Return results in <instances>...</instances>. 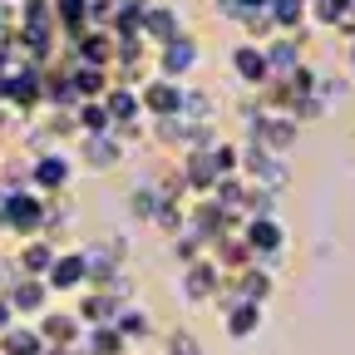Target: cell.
Segmentation results:
<instances>
[{
  "label": "cell",
  "instance_id": "obj_1",
  "mask_svg": "<svg viewBox=\"0 0 355 355\" xmlns=\"http://www.w3.org/2000/svg\"><path fill=\"white\" fill-rule=\"evenodd\" d=\"M242 242H247V252L261 257V261H277V257L286 252V232H282L277 217H247V222H242Z\"/></svg>",
  "mask_w": 355,
  "mask_h": 355
},
{
  "label": "cell",
  "instance_id": "obj_2",
  "mask_svg": "<svg viewBox=\"0 0 355 355\" xmlns=\"http://www.w3.org/2000/svg\"><path fill=\"white\" fill-rule=\"evenodd\" d=\"M183 94H188V89L183 84H178V79H148L144 84V114H153V119H178V114H183Z\"/></svg>",
  "mask_w": 355,
  "mask_h": 355
},
{
  "label": "cell",
  "instance_id": "obj_3",
  "mask_svg": "<svg viewBox=\"0 0 355 355\" xmlns=\"http://www.w3.org/2000/svg\"><path fill=\"white\" fill-rule=\"evenodd\" d=\"M6 301L15 306V316H44L50 311V286H44V277H15L6 286Z\"/></svg>",
  "mask_w": 355,
  "mask_h": 355
},
{
  "label": "cell",
  "instance_id": "obj_4",
  "mask_svg": "<svg viewBox=\"0 0 355 355\" xmlns=\"http://www.w3.org/2000/svg\"><path fill=\"white\" fill-rule=\"evenodd\" d=\"M84 282H89V261H84V252H60V257H55V266H50V277H44L50 296L79 291Z\"/></svg>",
  "mask_w": 355,
  "mask_h": 355
},
{
  "label": "cell",
  "instance_id": "obj_5",
  "mask_svg": "<svg viewBox=\"0 0 355 355\" xmlns=\"http://www.w3.org/2000/svg\"><path fill=\"white\" fill-rule=\"evenodd\" d=\"M193 64H198V40H193V35H178L173 44H163V50H158V74H163V79H183Z\"/></svg>",
  "mask_w": 355,
  "mask_h": 355
},
{
  "label": "cell",
  "instance_id": "obj_6",
  "mask_svg": "<svg viewBox=\"0 0 355 355\" xmlns=\"http://www.w3.org/2000/svg\"><path fill=\"white\" fill-rule=\"evenodd\" d=\"M64 183H69V158L44 153V158L30 163V188H35V193H60Z\"/></svg>",
  "mask_w": 355,
  "mask_h": 355
},
{
  "label": "cell",
  "instance_id": "obj_7",
  "mask_svg": "<svg viewBox=\"0 0 355 355\" xmlns=\"http://www.w3.org/2000/svg\"><path fill=\"white\" fill-rule=\"evenodd\" d=\"M232 74H237L242 84H272L266 50H261V44H237V50H232Z\"/></svg>",
  "mask_w": 355,
  "mask_h": 355
},
{
  "label": "cell",
  "instance_id": "obj_8",
  "mask_svg": "<svg viewBox=\"0 0 355 355\" xmlns=\"http://www.w3.org/2000/svg\"><path fill=\"white\" fill-rule=\"evenodd\" d=\"M222 321H227L232 340H247L261 326V306H252V301H222Z\"/></svg>",
  "mask_w": 355,
  "mask_h": 355
},
{
  "label": "cell",
  "instance_id": "obj_9",
  "mask_svg": "<svg viewBox=\"0 0 355 355\" xmlns=\"http://www.w3.org/2000/svg\"><path fill=\"white\" fill-rule=\"evenodd\" d=\"M139 35H148V40L158 44V50H163V44H173L178 35H183V25H178V15H173V10H163V6H148V10H144V25H139Z\"/></svg>",
  "mask_w": 355,
  "mask_h": 355
},
{
  "label": "cell",
  "instance_id": "obj_10",
  "mask_svg": "<svg viewBox=\"0 0 355 355\" xmlns=\"http://www.w3.org/2000/svg\"><path fill=\"white\" fill-rule=\"evenodd\" d=\"M55 257H60V252H55L50 242H40V237H35V242H25V247H20V261H15V272H20V277H50Z\"/></svg>",
  "mask_w": 355,
  "mask_h": 355
},
{
  "label": "cell",
  "instance_id": "obj_11",
  "mask_svg": "<svg viewBox=\"0 0 355 355\" xmlns=\"http://www.w3.org/2000/svg\"><path fill=\"white\" fill-rule=\"evenodd\" d=\"M217 286H222V272H217L212 261H193V266H188V277H183V291H188V301H207Z\"/></svg>",
  "mask_w": 355,
  "mask_h": 355
},
{
  "label": "cell",
  "instance_id": "obj_12",
  "mask_svg": "<svg viewBox=\"0 0 355 355\" xmlns=\"http://www.w3.org/2000/svg\"><path fill=\"white\" fill-rule=\"evenodd\" d=\"M104 109L114 123H128L144 114V99H139V89H104Z\"/></svg>",
  "mask_w": 355,
  "mask_h": 355
},
{
  "label": "cell",
  "instance_id": "obj_13",
  "mask_svg": "<svg viewBox=\"0 0 355 355\" xmlns=\"http://www.w3.org/2000/svg\"><path fill=\"white\" fill-rule=\"evenodd\" d=\"M0 355H44V340L35 326H10L0 336Z\"/></svg>",
  "mask_w": 355,
  "mask_h": 355
},
{
  "label": "cell",
  "instance_id": "obj_14",
  "mask_svg": "<svg viewBox=\"0 0 355 355\" xmlns=\"http://www.w3.org/2000/svg\"><path fill=\"white\" fill-rule=\"evenodd\" d=\"M79 345H84L89 355H123V345H128V340H123L114 326H89Z\"/></svg>",
  "mask_w": 355,
  "mask_h": 355
},
{
  "label": "cell",
  "instance_id": "obj_15",
  "mask_svg": "<svg viewBox=\"0 0 355 355\" xmlns=\"http://www.w3.org/2000/svg\"><path fill=\"white\" fill-rule=\"evenodd\" d=\"M266 20L291 35V30L306 20V0H272V6H266Z\"/></svg>",
  "mask_w": 355,
  "mask_h": 355
},
{
  "label": "cell",
  "instance_id": "obj_16",
  "mask_svg": "<svg viewBox=\"0 0 355 355\" xmlns=\"http://www.w3.org/2000/svg\"><path fill=\"white\" fill-rule=\"evenodd\" d=\"M84 158L94 163V168H109V163L119 158V144H114V133H94V139L84 133Z\"/></svg>",
  "mask_w": 355,
  "mask_h": 355
},
{
  "label": "cell",
  "instance_id": "obj_17",
  "mask_svg": "<svg viewBox=\"0 0 355 355\" xmlns=\"http://www.w3.org/2000/svg\"><path fill=\"white\" fill-rule=\"evenodd\" d=\"M168 355H202V345H198L188 331H173V336H168Z\"/></svg>",
  "mask_w": 355,
  "mask_h": 355
},
{
  "label": "cell",
  "instance_id": "obj_18",
  "mask_svg": "<svg viewBox=\"0 0 355 355\" xmlns=\"http://www.w3.org/2000/svg\"><path fill=\"white\" fill-rule=\"evenodd\" d=\"M10 326H15V306H10L6 296H0V336H6Z\"/></svg>",
  "mask_w": 355,
  "mask_h": 355
},
{
  "label": "cell",
  "instance_id": "obj_19",
  "mask_svg": "<svg viewBox=\"0 0 355 355\" xmlns=\"http://www.w3.org/2000/svg\"><path fill=\"white\" fill-rule=\"evenodd\" d=\"M0 296H6V261H0Z\"/></svg>",
  "mask_w": 355,
  "mask_h": 355
},
{
  "label": "cell",
  "instance_id": "obj_20",
  "mask_svg": "<svg viewBox=\"0 0 355 355\" xmlns=\"http://www.w3.org/2000/svg\"><path fill=\"white\" fill-rule=\"evenodd\" d=\"M350 74H355V44H350Z\"/></svg>",
  "mask_w": 355,
  "mask_h": 355
},
{
  "label": "cell",
  "instance_id": "obj_21",
  "mask_svg": "<svg viewBox=\"0 0 355 355\" xmlns=\"http://www.w3.org/2000/svg\"><path fill=\"white\" fill-rule=\"evenodd\" d=\"M0 35H6V10H0Z\"/></svg>",
  "mask_w": 355,
  "mask_h": 355
}]
</instances>
